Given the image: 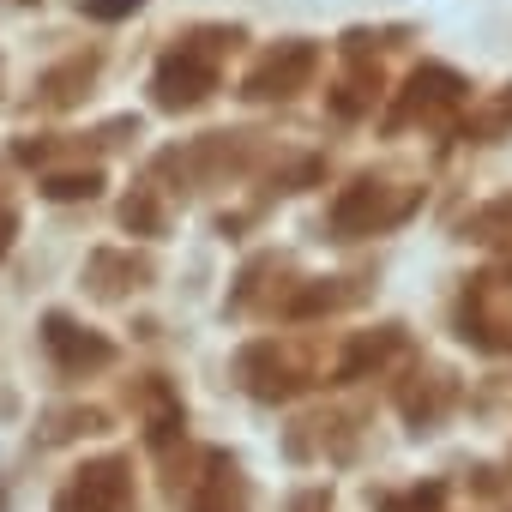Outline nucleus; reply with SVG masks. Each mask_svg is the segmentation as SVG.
<instances>
[{"label": "nucleus", "instance_id": "f03ea898", "mask_svg": "<svg viewBox=\"0 0 512 512\" xmlns=\"http://www.w3.org/2000/svg\"><path fill=\"white\" fill-rule=\"evenodd\" d=\"M127 7H139V0H91L97 19H115V13H127Z\"/></svg>", "mask_w": 512, "mask_h": 512}, {"label": "nucleus", "instance_id": "f257e3e1", "mask_svg": "<svg viewBox=\"0 0 512 512\" xmlns=\"http://www.w3.org/2000/svg\"><path fill=\"white\" fill-rule=\"evenodd\" d=\"M205 85H211V67H199V61H169L163 67V79H157V91H163V103H199L205 97Z\"/></svg>", "mask_w": 512, "mask_h": 512}]
</instances>
